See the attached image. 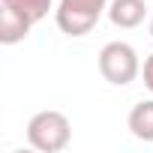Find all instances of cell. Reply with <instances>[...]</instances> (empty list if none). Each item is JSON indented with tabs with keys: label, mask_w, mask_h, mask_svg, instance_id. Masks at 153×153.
<instances>
[{
	"label": "cell",
	"mask_w": 153,
	"mask_h": 153,
	"mask_svg": "<svg viewBox=\"0 0 153 153\" xmlns=\"http://www.w3.org/2000/svg\"><path fill=\"white\" fill-rule=\"evenodd\" d=\"M27 141L39 153H60L72 141V123L63 111H36L27 123Z\"/></svg>",
	"instance_id": "obj_1"
},
{
	"label": "cell",
	"mask_w": 153,
	"mask_h": 153,
	"mask_svg": "<svg viewBox=\"0 0 153 153\" xmlns=\"http://www.w3.org/2000/svg\"><path fill=\"white\" fill-rule=\"evenodd\" d=\"M111 0H57L54 21L66 36H87L102 15H108Z\"/></svg>",
	"instance_id": "obj_2"
},
{
	"label": "cell",
	"mask_w": 153,
	"mask_h": 153,
	"mask_svg": "<svg viewBox=\"0 0 153 153\" xmlns=\"http://www.w3.org/2000/svg\"><path fill=\"white\" fill-rule=\"evenodd\" d=\"M99 75L114 84V87H126L141 75V60L138 51L129 42H108L99 51Z\"/></svg>",
	"instance_id": "obj_3"
},
{
	"label": "cell",
	"mask_w": 153,
	"mask_h": 153,
	"mask_svg": "<svg viewBox=\"0 0 153 153\" xmlns=\"http://www.w3.org/2000/svg\"><path fill=\"white\" fill-rule=\"evenodd\" d=\"M147 18V3L144 0H111L108 3V21L120 30H132Z\"/></svg>",
	"instance_id": "obj_4"
},
{
	"label": "cell",
	"mask_w": 153,
	"mask_h": 153,
	"mask_svg": "<svg viewBox=\"0 0 153 153\" xmlns=\"http://www.w3.org/2000/svg\"><path fill=\"white\" fill-rule=\"evenodd\" d=\"M30 27H33V21L24 18L21 12H15L12 6H3V9H0V42H3V45L21 42V39L30 33Z\"/></svg>",
	"instance_id": "obj_5"
},
{
	"label": "cell",
	"mask_w": 153,
	"mask_h": 153,
	"mask_svg": "<svg viewBox=\"0 0 153 153\" xmlns=\"http://www.w3.org/2000/svg\"><path fill=\"white\" fill-rule=\"evenodd\" d=\"M126 126L138 141H153V99L135 102L129 117H126Z\"/></svg>",
	"instance_id": "obj_6"
},
{
	"label": "cell",
	"mask_w": 153,
	"mask_h": 153,
	"mask_svg": "<svg viewBox=\"0 0 153 153\" xmlns=\"http://www.w3.org/2000/svg\"><path fill=\"white\" fill-rule=\"evenodd\" d=\"M51 3H54V0H0V6H12L15 12H21L24 18H30L33 24L42 21L51 12Z\"/></svg>",
	"instance_id": "obj_7"
},
{
	"label": "cell",
	"mask_w": 153,
	"mask_h": 153,
	"mask_svg": "<svg viewBox=\"0 0 153 153\" xmlns=\"http://www.w3.org/2000/svg\"><path fill=\"white\" fill-rule=\"evenodd\" d=\"M141 75H144V87L153 93V54L144 60V66H141Z\"/></svg>",
	"instance_id": "obj_8"
},
{
	"label": "cell",
	"mask_w": 153,
	"mask_h": 153,
	"mask_svg": "<svg viewBox=\"0 0 153 153\" xmlns=\"http://www.w3.org/2000/svg\"><path fill=\"white\" fill-rule=\"evenodd\" d=\"M150 36H153V15H150Z\"/></svg>",
	"instance_id": "obj_9"
}]
</instances>
